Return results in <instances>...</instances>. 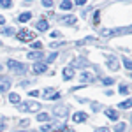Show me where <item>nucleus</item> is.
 I'll list each match as a JSON object with an SVG mask.
<instances>
[{
    "instance_id": "nucleus-1",
    "label": "nucleus",
    "mask_w": 132,
    "mask_h": 132,
    "mask_svg": "<svg viewBox=\"0 0 132 132\" xmlns=\"http://www.w3.org/2000/svg\"><path fill=\"white\" fill-rule=\"evenodd\" d=\"M130 28H118V30H109V28H104L101 30L102 37H114V35H122V34H129Z\"/></svg>"
},
{
    "instance_id": "nucleus-2",
    "label": "nucleus",
    "mask_w": 132,
    "mask_h": 132,
    "mask_svg": "<svg viewBox=\"0 0 132 132\" xmlns=\"http://www.w3.org/2000/svg\"><path fill=\"white\" fill-rule=\"evenodd\" d=\"M7 67H9L11 71L18 72V74H21V72L27 71V65L21 63V62H16V60H9V62H7Z\"/></svg>"
},
{
    "instance_id": "nucleus-3",
    "label": "nucleus",
    "mask_w": 132,
    "mask_h": 132,
    "mask_svg": "<svg viewBox=\"0 0 132 132\" xmlns=\"http://www.w3.org/2000/svg\"><path fill=\"white\" fill-rule=\"evenodd\" d=\"M20 106V109H23V111H32V113H35V111H41V104L39 102H27V104H18Z\"/></svg>"
},
{
    "instance_id": "nucleus-4",
    "label": "nucleus",
    "mask_w": 132,
    "mask_h": 132,
    "mask_svg": "<svg viewBox=\"0 0 132 132\" xmlns=\"http://www.w3.org/2000/svg\"><path fill=\"white\" fill-rule=\"evenodd\" d=\"M16 37H18L20 41L27 42V41H34V39H35V34L30 32V30H20L18 34H16Z\"/></svg>"
},
{
    "instance_id": "nucleus-5",
    "label": "nucleus",
    "mask_w": 132,
    "mask_h": 132,
    "mask_svg": "<svg viewBox=\"0 0 132 132\" xmlns=\"http://www.w3.org/2000/svg\"><path fill=\"white\" fill-rule=\"evenodd\" d=\"M11 78L9 76H0V93L2 92H9V88H11Z\"/></svg>"
},
{
    "instance_id": "nucleus-6",
    "label": "nucleus",
    "mask_w": 132,
    "mask_h": 132,
    "mask_svg": "<svg viewBox=\"0 0 132 132\" xmlns=\"http://www.w3.org/2000/svg\"><path fill=\"white\" fill-rule=\"evenodd\" d=\"M46 71H48V65H46L44 62H35V63H34V72H35V74H44Z\"/></svg>"
},
{
    "instance_id": "nucleus-7",
    "label": "nucleus",
    "mask_w": 132,
    "mask_h": 132,
    "mask_svg": "<svg viewBox=\"0 0 132 132\" xmlns=\"http://www.w3.org/2000/svg\"><path fill=\"white\" fill-rule=\"evenodd\" d=\"M44 97L50 99V101H55V99H60V93L55 92L53 88H46V90H44Z\"/></svg>"
},
{
    "instance_id": "nucleus-8",
    "label": "nucleus",
    "mask_w": 132,
    "mask_h": 132,
    "mask_svg": "<svg viewBox=\"0 0 132 132\" xmlns=\"http://www.w3.org/2000/svg\"><path fill=\"white\" fill-rule=\"evenodd\" d=\"M55 114L56 116H60V118H63V116H67V113H69V108L67 106H58V108H55Z\"/></svg>"
},
{
    "instance_id": "nucleus-9",
    "label": "nucleus",
    "mask_w": 132,
    "mask_h": 132,
    "mask_svg": "<svg viewBox=\"0 0 132 132\" xmlns=\"http://www.w3.org/2000/svg\"><path fill=\"white\" fill-rule=\"evenodd\" d=\"M106 116H108L109 120H113V122H116V120L120 118V113H116V109H111V108H108V109H106Z\"/></svg>"
},
{
    "instance_id": "nucleus-10",
    "label": "nucleus",
    "mask_w": 132,
    "mask_h": 132,
    "mask_svg": "<svg viewBox=\"0 0 132 132\" xmlns=\"http://www.w3.org/2000/svg\"><path fill=\"white\" fill-rule=\"evenodd\" d=\"M62 76H63L65 81H67V79H72V78H74V67H65L63 72H62Z\"/></svg>"
},
{
    "instance_id": "nucleus-11",
    "label": "nucleus",
    "mask_w": 132,
    "mask_h": 132,
    "mask_svg": "<svg viewBox=\"0 0 132 132\" xmlns=\"http://www.w3.org/2000/svg\"><path fill=\"white\" fill-rule=\"evenodd\" d=\"M44 55H42V51L41 50H37V51H30L28 55H27V58H30V60H39V58H42Z\"/></svg>"
},
{
    "instance_id": "nucleus-12",
    "label": "nucleus",
    "mask_w": 132,
    "mask_h": 132,
    "mask_svg": "<svg viewBox=\"0 0 132 132\" xmlns=\"http://www.w3.org/2000/svg\"><path fill=\"white\" fill-rule=\"evenodd\" d=\"M72 120L76 123L85 122V120H86V113H74V114H72Z\"/></svg>"
},
{
    "instance_id": "nucleus-13",
    "label": "nucleus",
    "mask_w": 132,
    "mask_h": 132,
    "mask_svg": "<svg viewBox=\"0 0 132 132\" xmlns=\"http://www.w3.org/2000/svg\"><path fill=\"white\" fill-rule=\"evenodd\" d=\"M93 79H95V76L92 72H83L81 74V83H92Z\"/></svg>"
},
{
    "instance_id": "nucleus-14",
    "label": "nucleus",
    "mask_w": 132,
    "mask_h": 132,
    "mask_svg": "<svg viewBox=\"0 0 132 132\" xmlns=\"http://www.w3.org/2000/svg\"><path fill=\"white\" fill-rule=\"evenodd\" d=\"M108 67H109L111 71H118V60H116L114 56H111V58L108 60Z\"/></svg>"
},
{
    "instance_id": "nucleus-15",
    "label": "nucleus",
    "mask_w": 132,
    "mask_h": 132,
    "mask_svg": "<svg viewBox=\"0 0 132 132\" xmlns=\"http://www.w3.org/2000/svg\"><path fill=\"white\" fill-rule=\"evenodd\" d=\"M37 30H41V32L48 30V21L44 20V18H42V20H39V21H37Z\"/></svg>"
},
{
    "instance_id": "nucleus-16",
    "label": "nucleus",
    "mask_w": 132,
    "mask_h": 132,
    "mask_svg": "<svg viewBox=\"0 0 132 132\" xmlns=\"http://www.w3.org/2000/svg\"><path fill=\"white\" fill-rule=\"evenodd\" d=\"M18 20H20L21 23L30 21V20H32V12H28V11H27V12H23V14H20V18H18Z\"/></svg>"
},
{
    "instance_id": "nucleus-17",
    "label": "nucleus",
    "mask_w": 132,
    "mask_h": 132,
    "mask_svg": "<svg viewBox=\"0 0 132 132\" xmlns=\"http://www.w3.org/2000/svg\"><path fill=\"white\" fill-rule=\"evenodd\" d=\"M60 9L62 11H71L72 9V2L71 0H63V2L60 4Z\"/></svg>"
},
{
    "instance_id": "nucleus-18",
    "label": "nucleus",
    "mask_w": 132,
    "mask_h": 132,
    "mask_svg": "<svg viewBox=\"0 0 132 132\" xmlns=\"http://www.w3.org/2000/svg\"><path fill=\"white\" fill-rule=\"evenodd\" d=\"M125 130H127V123L125 122H120L114 125V132H125Z\"/></svg>"
},
{
    "instance_id": "nucleus-19",
    "label": "nucleus",
    "mask_w": 132,
    "mask_h": 132,
    "mask_svg": "<svg viewBox=\"0 0 132 132\" xmlns=\"http://www.w3.org/2000/svg\"><path fill=\"white\" fill-rule=\"evenodd\" d=\"M9 102L18 106V104H20V95H18V93H11V95H9Z\"/></svg>"
},
{
    "instance_id": "nucleus-20",
    "label": "nucleus",
    "mask_w": 132,
    "mask_h": 132,
    "mask_svg": "<svg viewBox=\"0 0 132 132\" xmlns=\"http://www.w3.org/2000/svg\"><path fill=\"white\" fill-rule=\"evenodd\" d=\"M51 116L48 114V113H39V114H37V120H39V122H48Z\"/></svg>"
},
{
    "instance_id": "nucleus-21",
    "label": "nucleus",
    "mask_w": 132,
    "mask_h": 132,
    "mask_svg": "<svg viewBox=\"0 0 132 132\" xmlns=\"http://www.w3.org/2000/svg\"><path fill=\"white\" fill-rule=\"evenodd\" d=\"M63 23H65V25H74V23H76V16H67V18H63Z\"/></svg>"
},
{
    "instance_id": "nucleus-22",
    "label": "nucleus",
    "mask_w": 132,
    "mask_h": 132,
    "mask_svg": "<svg viewBox=\"0 0 132 132\" xmlns=\"http://www.w3.org/2000/svg\"><path fill=\"white\" fill-rule=\"evenodd\" d=\"M123 65H125L127 71H130V69H132V63H130V58H129V56H123Z\"/></svg>"
},
{
    "instance_id": "nucleus-23",
    "label": "nucleus",
    "mask_w": 132,
    "mask_h": 132,
    "mask_svg": "<svg viewBox=\"0 0 132 132\" xmlns=\"http://www.w3.org/2000/svg\"><path fill=\"white\" fill-rule=\"evenodd\" d=\"M118 90H120V93H122V95H127V93H129V92H130V88H129V86H127V85H122V86H120V88H118Z\"/></svg>"
},
{
    "instance_id": "nucleus-24",
    "label": "nucleus",
    "mask_w": 132,
    "mask_h": 132,
    "mask_svg": "<svg viewBox=\"0 0 132 132\" xmlns=\"http://www.w3.org/2000/svg\"><path fill=\"white\" fill-rule=\"evenodd\" d=\"M130 104H132V101H130V99H127V101H123L122 104H120V108H123V109H129V108H130Z\"/></svg>"
},
{
    "instance_id": "nucleus-25",
    "label": "nucleus",
    "mask_w": 132,
    "mask_h": 132,
    "mask_svg": "<svg viewBox=\"0 0 132 132\" xmlns=\"http://www.w3.org/2000/svg\"><path fill=\"white\" fill-rule=\"evenodd\" d=\"M0 5L5 7V9H9L11 5H12V2H11V0H0Z\"/></svg>"
},
{
    "instance_id": "nucleus-26",
    "label": "nucleus",
    "mask_w": 132,
    "mask_h": 132,
    "mask_svg": "<svg viewBox=\"0 0 132 132\" xmlns=\"http://www.w3.org/2000/svg\"><path fill=\"white\" fill-rule=\"evenodd\" d=\"M32 48H34V50H41V51H42V42L34 41V42H32Z\"/></svg>"
},
{
    "instance_id": "nucleus-27",
    "label": "nucleus",
    "mask_w": 132,
    "mask_h": 132,
    "mask_svg": "<svg viewBox=\"0 0 132 132\" xmlns=\"http://www.w3.org/2000/svg\"><path fill=\"white\" fill-rule=\"evenodd\" d=\"M99 21H101V12H99V11H95V12H93V23L97 25Z\"/></svg>"
},
{
    "instance_id": "nucleus-28",
    "label": "nucleus",
    "mask_w": 132,
    "mask_h": 132,
    "mask_svg": "<svg viewBox=\"0 0 132 132\" xmlns=\"http://www.w3.org/2000/svg\"><path fill=\"white\" fill-rule=\"evenodd\" d=\"M56 56H58V53L55 51V53H51V55H48V62H55L56 60Z\"/></svg>"
},
{
    "instance_id": "nucleus-29",
    "label": "nucleus",
    "mask_w": 132,
    "mask_h": 132,
    "mask_svg": "<svg viewBox=\"0 0 132 132\" xmlns=\"http://www.w3.org/2000/svg\"><path fill=\"white\" fill-rule=\"evenodd\" d=\"M42 5L44 7H53V0H42Z\"/></svg>"
},
{
    "instance_id": "nucleus-30",
    "label": "nucleus",
    "mask_w": 132,
    "mask_h": 132,
    "mask_svg": "<svg viewBox=\"0 0 132 132\" xmlns=\"http://www.w3.org/2000/svg\"><path fill=\"white\" fill-rule=\"evenodd\" d=\"M4 34H5V35H12V34H14V30H12V28H4Z\"/></svg>"
},
{
    "instance_id": "nucleus-31",
    "label": "nucleus",
    "mask_w": 132,
    "mask_h": 132,
    "mask_svg": "<svg viewBox=\"0 0 132 132\" xmlns=\"http://www.w3.org/2000/svg\"><path fill=\"white\" fill-rule=\"evenodd\" d=\"M51 127H53V125H44V127H41V132H50Z\"/></svg>"
},
{
    "instance_id": "nucleus-32",
    "label": "nucleus",
    "mask_w": 132,
    "mask_h": 132,
    "mask_svg": "<svg viewBox=\"0 0 132 132\" xmlns=\"http://www.w3.org/2000/svg\"><path fill=\"white\" fill-rule=\"evenodd\" d=\"M81 42H95V37H85Z\"/></svg>"
},
{
    "instance_id": "nucleus-33",
    "label": "nucleus",
    "mask_w": 132,
    "mask_h": 132,
    "mask_svg": "<svg viewBox=\"0 0 132 132\" xmlns=\"http://www.w3.org/2000/svg\"><path fill=\"white\" fill-rule=\"evenodd\" d=\"M30 95H32V97H39V95H41V92H39V90H32Z\"/></svg>"
},
{
    "instance_id": "nucleus-34",
    "label": "nucleus",
    "mask_w": 132,
    "mask_h": 132,
    "mask_svg": "<svg viewBox=\"0 0 132 132\" xmlns=\"http://www.w3.org/2000/svg\"><path fill=\"white\" fill-rule=\"evenodd\" d=\"M113 83L114 81H113L111 78H104V85H113Z\"/></svg>"
},
{
    "instance_id": "nucleus-35",
    "label": "nucleus",
    "mask_w": 132,
    "mask_h": 132,
    "mask_svg": "<svg viewBox=\"0 0 132 132\" xmlns=\"http://www.w3.org/2000/svg\"><path fill=\"white\" fill-rule=\"evenodd\" d=\"M95 132H111V130H109L108 127H101V129H97Z\"/></svg>"
},
{
    "instance_id": "nucleus-36",
    "label": "nucleus",
    "mask_w": 132,
    "mask_h": 132,
    "mask_svg": "<svg viewBox=\"0 0 132 132\" xmlns=\"http://www.w3.org/2000/svg\"><path fill=\"white\" fill-rule=\"evenodd\" d=\"M88 0H76V5H85Z\"/></svg>"
},
{
    "instance_id": "nucleus-37",
    "label": "nucleus",
    "mask_w": 132,
    "mask_h": 132,
    "mask_svg": "<svg viewBox=\"0 0 132 132\" xmlns=\"http://www.w3.org/2000/svg\"><path fill=\"white\" fill-rule=\"evenodd\" d=\"M62 42H51V48H53V50H55V48H58V46H60Z\"/></svg>"
},
{
    "instance_id": "nucleus-38",
    "label": "nucleus",
    "mask_w": 132,
    "mask_h": 132,
    "mask_svg": "<svg viewBox=\"0 0 132 132\" xmlns=\"http://www.w3.org/2000/svg\"><path fill=\"white\" fill-rule=\"evenodd\" d=\"M51 37H53V39H55V37H60V34H58V32H51Z\"/></svg>"
},
{
    "instance_id": "nucleus-39",
    "label": "nucleus",
    "mask_w": 132,
    "mask_h": 132,
    "mask_svg": "<svg viewBox=\"0 0 132 132\" xmlns=\"http://www.w3.org/2000/svg\"><path fill=\"white\" fill-rule=\"evenodd\" d=\"M4 23H5V18H4V16H0V25H4Z\"/></svg>"
},
{
    "instance_id": "nucleus-40",
    "label": "nucleus",
    "mask_w": 132,
    "mask_h": 132,
    "mask_svg": "<svg viewBox=\"0 0 132 132\" xmlns=\"http://www.w3.org/2000/svg\"><path fill=\"white\" fill-rule=\"evenodd\" d=\"M4 129H5V125H4V122H0V132L4 130Z\"/></svg>"
},
{
    "instance_id": "nucleus-41",
    "label": "nucleus",
    "mask_w": 132,
    "mask_h": 132,
    "mask_svg": "<svg viewBox=\"0 0 132 132\" xmlns=\"http://www.w3.org/2000/svg\"><path fill=\"white\" fill-rule=\"evenodd\" d=\"M20 132H23V130H20Z\"/></svg>"
}]
</instances>
